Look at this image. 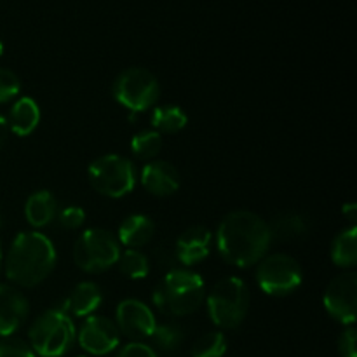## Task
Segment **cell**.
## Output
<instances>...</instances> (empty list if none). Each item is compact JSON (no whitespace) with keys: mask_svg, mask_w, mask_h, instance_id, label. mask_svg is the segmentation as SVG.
<instances>
[{"mask_svg":"<svg viewBox=\"0 0 357 357\" xmlns=\"http://www.w3.org/2000/svg\"><path fill=\"white\" fill-rule=\"evenodd\" d=\"M225 352L227 340L220 331L202 335L192 345V357H223Z\"/></svg>","mask_w":357,"mask_h":357,"instance_id":"26","label":"cell"},{"mask_svg":"<svg viewBox=\"0 0 357 357\" xmlns=\"http://www.w3.org/2000/svg\"><path fill=\"white\" fill-rule=\"evenodd\" d=\"M310 229V220L302 213H282L268 223L272 241H293L303 237Z\"/></svg>","mask_w":357,"mask_h":357,"instance_id":"20","label":"cell"},{"mask_svg":"<svg viewBox=\"0 0 357 357\" xmlns=\"http://www.w3.org/2000/svg\"><path fill=\"white\" fill-rule=\"evenodd\" d=\"M0 357H35V352L26 342L6 337L0 340Z\"/></svg>","mask_w":357,"mask_h":357,"instance_id":"28","label":"cell"},{"mask_svg":"<svg viewBox=\"0 0 357 357\" xmlns=\"http://www.w3.org/2000/svg\"><path fill=\"white\" fill-rule=\"evenodd\" d=\"M268 223L251 211H232L216 232V248L227 264L246 268L258 264L271 246Z\"/></svg>","mask_w":357,"mask_h":357,"instance_id":"1","label":"cell"},{"mask_svg":"<svg viewBox=\"0 0 357 357\" xmlns=\"http://www.w3.org/2000/svg\"><path fill=\"white\" fill-rule=\"evenodd\" d=\"M324 309L342 324L356 323L357 317V275L345 272L337 275L324 291Z\"/></svg>","mask_w":357,"mask_h":357,"instance_id":"10","label":"cell"},{"mask_svg":"<svg viewBox=\"0 0 357 357\" xmlns=\"http://www.w3.org/2000/svg\"><path fill=\"white\" fill-rule=\"evenodd\" d=\"M121 340L117 326L103 316H87L79 331V344L93 356H105L114 351Z\"/></svg>","mask_w":357,"mask_h":357,"instance_id":"11","label":"cell"},{"mask_svg":"<svg viewBox=\"0 0 357 357\" xmlns=\"http://www.w3.org/2000/svg\"><path fill=\"white\" fill-rule=\"evenodd\" d=\"M115 319H117L115 326H117L119 333H124L131 340L149 338L157 324L150 307L135 298L122 300L119 303Z\"/></svg>","mask_w":357,"mask_h":357,"instance_id":"12","label":"cell"},{"mask_svg":"<svg viewBox=\"0 0 357 357\" xmlns=\"http://www.w3.org/2000/svg\"><path fill=\"white\" fill-rule=\"evenodd\" d=\"M0 225H2V215H0Z\"/></svg>","mask_w":357,"mask_h":357,"instance_id":"36","label":"cell"},{"mask_svg":"<svg viewBox=\"0 0 357 357\" xmlns=\"http://www.w3.org/2000/svg\"><path fill=\"white\" fill-rule=\"evenodd\" d=\"M58 215V202L54 195L47 190H38L28 197L24 204V216L35 229L47 227Z\"/></svg>","mask_w":357,"mask_h":357,"instance_id":"19","label":"cell"},{"mask_svg":"<svg viewBox=\"0 0 357 357\" xmlns=\"http://www.w3.org/2000/svg\"><path fill=\"white\" fill-rule=\"evenodd\" d=\"M121 243L112 232L103 229L86 230L73 246V261L89 274H100L117 264Z\"/></svg>","mask_w":357,"mask_h":357,"instance_id":"6","label":"cell"},{"mask_svg":"<svg viewBox=\"0 0 357 357\" xmlns=\"http://www.w3.org/2000/svg\"><path fill=\"white\" fill-rule=\"evenodd\" d=\"M101 300H103V293L100 286L96 282L86 281L72 289V293L63 300V305L59 309L68 316L87 317L100 307Z\"/></svg>","mask_w":357,"mask_h":357,"instance_id":"16","label":"cell"},{"mask_svg":"<svg viewBox=\"0 0 357 357\" xmlns=\"http://www.w3.org/2000/svg\"><path fill=\"white\" fill-rule=\"evenodd\" d=\"M87 174L91 187L105 197H124L136 185V169L132 162L115 153L98 157L91 162Z\"/></svg>","mask_w":357,"mask_h":357,"instance_id":"7","label":"cell"},{"mask_svg":"<svg viewBox=\"0 0 357 357\" xmlns=\"http://www.w3.org/2000/svg\"><path fill=\"white\" fill-rule=\"evenodd\" d=\"M86 222V213L79 206H68L59 213V225L66 230H75L84 225Z\"/></svg>","mask_w":357,"mask_h":357,"instance_id":"29","label":"cell"},{"mask_svg":"<svg viewBox=\"0 0 357 357\" xmlns=\"http://www.w3.org/2000/svg\"><path fill=\"white\" fill-rule=\"evenodd\" d=\"M153 345L159 349L160 352H166V354H173L178 349L181 347L185 340V333L181 330V326L174 323H164V324H155L152 335Z\"/></svg>","mask_w":357,"mask_h":357,"instance_id":"23","label":"cell"},{"mask_svg":"<svg viewBox=\"0 0 357 357\" xmlns=\"http://www.w3.org/2000/svg\"><path fill=\"white\" fill-rule=\"evenodd\" d=\"M160 87L155 75L146 68H128L115 79L114 96L131 112H143L159 100Z\"/></svg>","mask_w":357,"mask_h":357,"instance_id":"8","label":"cell"},{"mask_svg":"<svg viewBox=\"0 0 357 357\" xmlns=\"http://www.w3.org/2000/svg\"><path fill=\"white\" fill-rule=\"evenodd\" d=\"M302 267L293 257L275 253L261 258L257 271V282L267 295L286 296L302 284Z\"/></svg>","mask_w":357,"mask_h":357,"instance_id":"9","label":"cell"},{"mask_svg":"<svg viewBox=\"0 0 357 357\" xmlns=\"http://www.w3.org/2000/svg\"><path fill=\"white\" fill-rule=\"evenodd\" d=\"M356 213H357L356 204L344 206V215H345V216H349V220H351V222H354V220H356Z\"/></svg>","mask_w":357,"mask_h":357,"instance_id":"33","label":"cell"},{"mask_svg":"<svg viewBox=\"0 0 357 357\" xmlns=\"http://www.w3.org/2000/svg\"><path fill=\"white\" fill-rule=\"evenodd\" d=\"M75 324L59 307L42 312L31 324L30 347L42 357H61L75 342Z\"/></svg>","mask_w":357,"mask_h":357,"instance_id":"4","label":"cell"},{"mask_svg":"<svg viewBox=\"0 0 357 357\" xmlns=\"http://www.w3.org/2000/svg\"><path fill=\"white\" fill-rule=\"evenodd\" d=\"M155 236V225L145 215H131L119 227V243L129 250H139L146 246Z\"/></svg>","mask_w":357,"mask_h":357,"instance_id":"17","label":"cell"},{"mask_svg":"<svg viewBox=\"0 0 357 357\" xmlns=\"http://www.w3.org/2000/svg\"><path fill=\"white\" fill-rule=\"evenodd\" d=\"M56 265L54 244L38 232H21L10 244L6 275L21 288H33L45 281Z\"/></svg>","mask_w":357,"mask_h":357,"instance_id":"2","label":"cell"},{"mask_svg":"<svg viewBox=\"0 0 357 357\" xmlns=\"http://www.w3.org/2000/svg\"><path fill=\"white\" fill-rule=\"evenodd\" d=\"M117 357H157L155 351L152 347H149L146 344L142 342H132L128 344L126 347H122V351L119 352Z\"/></svg>","mask_w":357,"mask_h":357,"instance_id":"31","label":"cell"},{"mask_svg":"<svg viewBox=\"0 0 357 357\" xmlns=\"http://www.w3.org/2000/svg\"><path fill=\"white\" fill-rule=\"evenodd\" d=\"M356 340H357V335L352 326L342 331L340 338H338V352H340L342 357H357Z\"/></svg>","mask_w":357,"mask_h":357,"instance_id":"30","label":"cell"},{"mask_svg":"<svg viewBox=\"0 0 357 357\" xmlns=\"http://www.w3.org/2000/svg\"><path fill=\"white\" fill-rule=\"evenodd\" d=\"M9 124H7V121L3 117H0V150L6 146L7 139H9Z\"/></svg>","mask_w":357,"mask_h":357,"instance_id":"32","label":"cell"},{"mask_svg":"<svg viewBox=\"0 0 357 357\" xmlns=\"http://www.w3.org/2000/svg\"><path fill=\"white\" fill-rule=\"evenodd\" d=\"M117 264L122 274L129 279H143L150 272L149 257L138 250H126L121 253Z\"/></svg>","mask_w":357,"mask_h":357,"instance_id":"24","label":"cell"},{"mask_svg":"<svg viewBox=\"0 0 357 357\" xmlns=\"http://www.w3.org/2000/svg\"><path fill=\"white\" fill-rule=\"evenodd\" d=\"M152 126L155 128L157 132H173L181 131L187 126V114L181 110L180 107L174 105H164V107H157L152 112Z\"/></svg>","mask_w":357,"mask_h":357,"instance_id":"22","label":"cell"},{"mask_svg":"<svg viewBox=\"0 0 357 357\" xmlns=\"http://www.w3.org/2000/svg\"><path fill=\"white\" fill-rule=\"evenodd\" d=\"M40 122V108L31 98L23 96L13 105L9 114V129L17 136H28Z\"/></svg>","mask_w":357,"mask_h":357,"instance_id":"18","label":"cell"},{"mask_svg":"<svg viewBox=\"0 0 357 357\" xmlns=\"http://www.w3.org/2000/svg\"><path fill=\"white\" fill-rule=\"evenodd\" d=\"M250 309V289L239 278H223L208 295V312L213 323L223 330H234Z\"/></svg>","mask_w":357,"mask_h":357,"instance_id":"5","label":"cell"},{"mask_svg":"<svg viewBox=\"0 0 357 357\" xmlns=\"http://www.w3.org/2000/svg\"><path fill=\"white\" fill-rule=\"evenodd\" d=\"M21 84L16 73L9 68H0V103L14 100L20 94Z\"/></svg>","mask_w":357,"mask_h":357,"instance_id":"27","label":"cell"},{"mask_svg":"<svg viewBox=\"0 0 357 357\" xmlns=\"http://www.w3.org/2000/svg\"><path fill=\"white\" fill-rule=\"evenodd\" d=\"M206 296L204 281L185 268H171L153 291V302L160 312L181 317L195 312Z\"/></svg>","mask_w":357,"mask_h":357,"instance_id":"3","label":"cell"},{"mask_svg":"<svg viewBox=\"0 0 357 357\" xmlns=\"http://www.w3.org/2000/svg\"><path fill=\"white\" fill-rule=\"evenodd\" d=\"M2 52H3V45H2V42H0V58H2Z\"/></svg>","mask_w":357,"mask_h":357,"instance_id":"34","label":"cell"},{"mask_svg":"<svg viewBox=\"0 0 357 357\" xmlns=\"http://www.w3.org/2000/svg\"><path fill=\"white\" fill-rule=\"evenodd\" d=\"M331 258L335 265L344 268H351L357 264V230L356 227L345 229L335 237L331 246Z\"/></svg>","mask_w":357,"mask_h":357,"instance_id":"21","label":"cell"},{"mask_svg":"<svg viewBox=\"0 0 357 357\" xmlns=\"http://www.w3.org/2000/svg\"><path fill=\"white\" fill-rule=\"evenodd\" d=\"M160 149H162V136L157 131H142L131 139L132 155L142 160L153 159Z\"/></svg>","mask_w":357,"mask_h":357,"instance_id":"25","label":"cell"},{"mask_svg":"<svg viewBox=\"0 0 357 357\" xmlns=\"http://www.w3.org/2000/svg\"><path fill=\"white\" fill-rule=\"evenodd\" d=\"M211 232L204 225H192L178 237L174 255L180 264L192 267L204 260L211 250Z\"/></svg>","mask_w":357,"mask_h":357,"instance_id":"13","label":"cell"},{"mask_svg":"<svg viewBox=\"0 0 357 357\" xmlns=\"http://www.w3.org/2000/svg\"><path fill=\"white\" fill-rule=\"evenodd\" d=\"M0 265H2V250H0Z\"/></svg>","mask_w":357,"mask_h":357,"instance_id":"35","label":"cell"},{"mask_svg":"<svg viewBox=\"0 0 357 357\" xmlns=\"http://www.w3.org/2000/svg\"><path fill=\"white\" fill-rule=\"evenodd\" d=\"M28 300L21 291L7 284H0V337H10L20 330L28 316Z\"/></svg>","mask_w":357,"mask_h":357,"instance_id":"14","label":"cell"},{"mask_svg":"<svg viewBox=\"0 0 357 357\" xmlns=\"http://www.w3.org/2000/svg\"><path fill=\"white\" fill-rule=\"evenodd\" d=\"M142 183L150 194L166 197L180 188V173L166 160L149 162L142 171Z\"/></svg>","mask_w":357,"mask_h":357,"instance_id":"15","label":"cell"}]
</instances>
